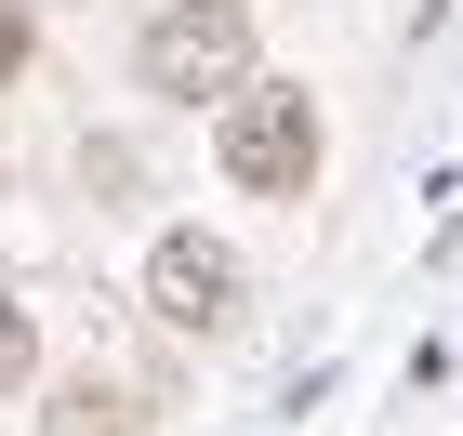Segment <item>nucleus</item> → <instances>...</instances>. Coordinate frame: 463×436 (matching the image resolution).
<instances>
[{
  "label": "nucleus",
  "instance_id": "4",
  "mask_svg": "<svg viewBox=\"0 0 463 436\" xmlns=\"http://www.w3.org/2000/svg\"><path fill=\"white\" fill-rule=\"evenodd\" d=\"M40 436H146V397H133V384H67Z\"/></svg>",
  "mask_w": 463,
  "mask_h": 436
},
{
  "label": "nucleus",
  "instance_id": "2",
  "mask_svg": "<svg viewBox=\"0 0 463 436\" xmlns=\"http://www.w3.org/2000/svg\"><path fill=\"white\" fill-rule=\"evenodd\" d=\"M133 79L159 93V107H199V93H239L251 79V0H159L133 40Z\"/></svg>",
  "mask_w": 463,
  "mask_h": 436
},
{
  "label": "nucleus",
  "instance_id": "3",
  "mask_svg": "<svg viewBox=\"0 0 463 436\" xmlns=\"http://www.w3.org/2000/svg\"><path fill=\"white\" fill-rule=\"evenodd\" d=\"M146 304L173 330H239V304H251V264L225 252V238H199V225H173L159 252H146Z\"/></svg>",
  "mask_w": 463,
  "mask_h": 436
},
{
  "label": "nucleus",
  "instance_id": "5",
  "mask_svg": "<svg viewBox=\"0 0 463 436\" xmlns=\"http://www.w3.org/2000/svg\"><path fill=\"white\" fill-rule=\"evenodd\" d=\"M40 370V330H27V304H14V291H0V397H14V384H27Z\"/></svg>",
  "mask_w": 463,
  "mask_h": 436
},
{
  "label": "nucleus",
  "instance_id": "1",
  "mask_svg": "<svg viewBox=\"0 0 463 436\" xmlns=\"http://www.w3.org/2000/svg\"><path fill=\"white\" fill-rule=\"evenodd\" d=\"M318 93H305V79H265L251 67L239 93H225L213 107V159H225V185H239V199H305V185H318Z\"/></svg>",
  "mask_w": 463,
  "mask_h": 436
},
{
  "label": "nucleus",
  "instance_id": "6",
  "mask_svg": "<svg viewBox=\"0 0 463 436\" xmlns=\"http://www.w3.org/2000/svg\"><path fill=\"white\" fill-rule=\"evenodd\" d=\"M14 67H27V27H14V14H0V79H14Z\"/></svg>",
  "mask_w": 463,
  "mask_h": 436
}]
</instances>
